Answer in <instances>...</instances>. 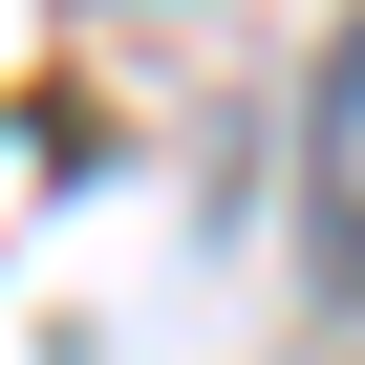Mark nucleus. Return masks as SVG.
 Here are the masks:
<instances>
[{
    "instance_id": "f257e3e1",
    "label": "nucleus",
    "mask_w": 365,
    "mask_h": 365,
    "mask_svg": "<svg viewBox=\"0 0 365 365\" xmlns=\"http://www.w3.org/2000/svg\"><path fill=\"white\" fill-rule=\"evenodd\" d=\"M301 237H322V301H365V43H322L301 86Z\"/></svg>"
}]
</instances>
